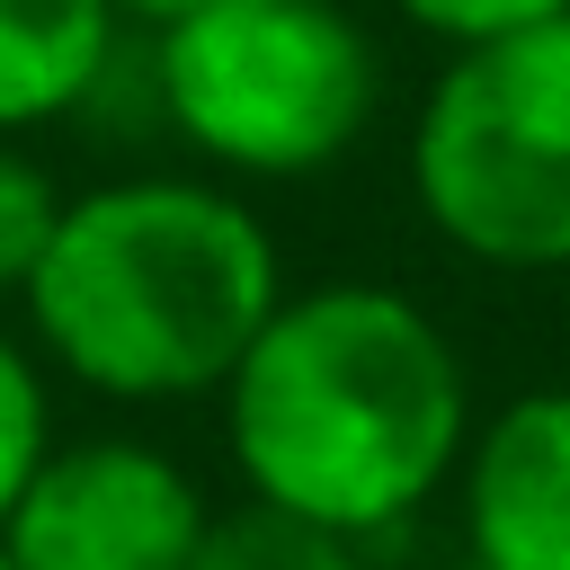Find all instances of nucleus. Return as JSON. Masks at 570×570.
Wrapping results in <instances>:
<instances>
[{
	"label": "nucleus",
	"mask_w": 570,
	"mask_h": 570,
	"mask_svg": "<svg viewBox=\"0 0 570 570\" xmlns=\"http://www.w3.org/2000/svg\"><path fill=\"white\" fill-rule=\"evenodd\" d=\"M53 223H62L53 169L27 151V134H0V294H9V303L27 294V276H36L45 240H53Z\"/></svg>",
	"instance_id": "1a4fd4ad"
},
{
	"label": "nucleus",
	"mask_w": 570,
	"mask_h": 570,
	"mask_svg": "<svg viewBox=\"0 0 570 570\" xmlns=\"http://www.w3.org/2000/svg\"><path fill=\"white\" fill-rule=\"evenodd\" d=\"M454 508L472 570H570V383H534L472 419Z\"/></svg>",
	"instance_id": "423d86ee"
},
{
	"label": "nucleus",
	"mask_w": 570,
	"mask_h": 570,
	"mask_svg": "<svg viewBox=\"0 0 570 570\" xmlns=\"http://www.w3.org/2000/svg\"><path fill=\"white\" fill-rule=\"evenodd\" d=\"M53 445V410H45V374H36V356L0 330V517H9V499L27 490V472H36V454Z\"/></svg>",
	"instance_id": "9d476101"
},
{
	"label": "nucleus",
	"mask_w": 570,
	"mask_h": 570,
	"mask_svg": "<svg viewBox=\"0 0 570 570\" xmlns=\"http://www.w3.org/2000/svg\"><path fill=\"white\" fill-rule=\"evenodd\" d=\"M0 570H18V561H9V552H0Z\"/></svg>",
	"instance_id": "ddd939ff"
},
{
	"label": "nucleus",
	"mask_w": 570,
	"mask_h": 570,
	"mask_svg": "<svg viewBox=\"0 0 570 570\" xmlns=\"http://www.w3.org/2000/svg\"><path fill=\"white\" fill-rule=\"evenodd\" d=\"M187 570H365V543H347L312 517H285L267 499H240L205 525Z\"/></svg>",
	"instance_id": "6e6552de"
},
{
	"label": "nucleus",
	"mask_w": 570,
	"mask_h": 570,
	"mask_svg": "<svg viewBox=\"0 0 570 570\" xmlns=\"http://www.w3.org/2000/svg\"><path fill=\"white\" fill-rule=\"evenodd\" d=\"M125 18H142V27H160V18H178V9H196V0H116Z\"/></svg>",
	"instance_id": "f8f14e48"
},
{
	"label": "nucleus",
	"mask_w": 570,
	"mask_h": 570,
	"mask_svg": "<svg viewBox=\"0 0 570 570\" xmlns=\"http://www.w3.org/2000/svg\"><path fill=\"white\" fill-rule=\"evenodd\" d=\"M214 401L240 490L347 543L410 525L472 436L463 347L419 294L365 276L285 294Z\"/></svg>",
	"instance_id": "f257e3e1"
},
{
	"label": "nucleus",
	"mask_w": 570,
	"mask_h": 570,
	"mask_svg": "<svg viewBox=\"0 0 570 570\" xmlns=\"http://www.w3.org/2000/svg\"><path fill=\"white\" fill-rule=\"evenodd\" d=\"M419 36H436V45H481V36H508V27H534V18H552V9H570V0H392Z\"/></svg>",
	"instance_id": "9b49d317"
},
{
	"label": "nucleus",
	"mask_w": 570,
	"mask_h": 570,
	"mask_svg": "<svg viewBox=\"0 0 570 570\" xmlns=\"http://www.w3.org/2000/svg\"><path fill=\"white\" fill-rule=\"evenodd\" d=\"M169 134L232 178H321L383 107V53L338 0H196L151 27Z\"/></svg>",
	"instance_id": "7ed1b4c3"
},
{
	"label": "nucleus",
	"mask_w": 570,
	"mask_h": 570,
	"mask_svg": "<svg viewBox=\"0 0 570 570\" xmlns=\"http://www.w3.org/2000/svg\"><path fill=\"white\" fill-rule=\"evenodd\" d=\"M276 303V232L214 178H107L62 196V223L18 294L45 365L125 410L223 392Z\"/></svg>",
	"instance_id": "f03ea898"
},
{
	"label": "nucleus",
	"mask_w": 570,
	"mask_h": 570,
	"mask_svg": "<svg viewBox=\"0 0 570 570\" xmlns=\"http://www.w3.org/2000/svg\"><path fill=\"white\" fill-rule=\"evenodd\" d=\"M116 0H0V134H36L107 80Z\"/></svg>",
	"instance_id": "0eeeda50"
},
{
	"label": "nucleus",
	"mask_w": 570,
	"mask_h": 570,
	"mask_svg": "<svg viewBox=\"0 0 570 570\" xmlns=\"http://www.w3.org/2000/svg\"><path fill=\"white\" fill-rule=\"evenodd\" d=\"M214 508L196 472L142 436H53L0 517L18 570H187Z\"/></svg>",
	"instance_id": "39448f33"
},
{
	"label": "nucleus",
	"mask_w": 570,
	"mask_h": 570,
	"mask_svg": "<svg viewBox=\"0 0 570 570\" xmlns=\"http://www.w3.org/2000/svg\"><path fill=\"white\" fill-rule=\"evenodd\" d=\"M410 196L499 276H570V9L445 45L410 125Z\"/></svg>",
	"instance_id": "20e7f679"
}]
</instances>
